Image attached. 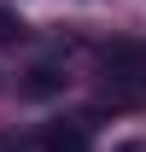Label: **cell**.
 Listing matches in <instances>:
<instances>
[{"label": "cell", "mask_w": 146, "mask_h": 152, "mask_svg": "<svg viewBox=\"0 0 146 152\" xmlns=\"http://www.w3.org/2000/svg\"><path fill=\"white\" fill-rule=\"evenodd\" d=\"M105 82L123 99L146 94V41H111L105 47Z\"/></svg>", "instance_id": "1"}, {"label": "cell", "mask_w": 146, "mask_h": 152, "mask_svg": "<svg viewBox=\"0 0 146 152\" xmlns=\"http://www.w3.org/2000/svg\"><path fill=\"white\" fill-rule=\"evenodd\" d=\"M18 94H23V99H53V94H64V76H58L53 64H35V70H23Z\"/></svg>", "instance_id": "2"}, {"label": "cell", "mask_w": 146, "mask_h": 152, "mask_svg": "<svg viewBox=\"0 0 146 152\" xmlns=\"http://www.w3.org/2000/svg\"><path fill=\"white\" fill-rule=\"evenodd\" d=\"M41 152H93V146H88V129L82 123H53L41 134Z\"/></svg>", "instance_id": "3"}]
</instances>
